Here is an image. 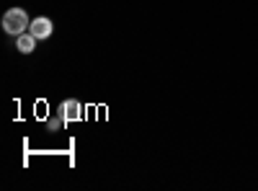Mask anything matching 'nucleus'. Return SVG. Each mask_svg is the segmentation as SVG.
<instances>
[{
    "label": "nucleus",
    "mask_w": 258,
    "mask_h": 191,
    "mask_svg": "<svg viewBox=\"0 0 258 191\" xmlns=\"http://www.w3.org/2000/svg\"><path fill=\"white\" fill-rule=\"evenodd\" d=\"M29 24H31V21H29V16H26L24 8H11L3 16V31L11 34V36H18V34L29 31Z\"/></svg>",
    "instance_id": "1"
},
{
    "label": "nucleus",
    "mask_w": 258,
    "mask_h": 191,
    "mask_svg": "<svg viewBox=\"0 0 258 191\" xmlns=\"http://www.w3.org/2000/svg\"><path fill=\"white\" fill-rule=\"evenodd\" d=\"M57 114H62L64 121H80V119H83V106H80L75 98H68V101L59 103V111H57Z\"/></svg>",
    "instance_id": "2"
},
{
    "label": "nucleus",
    "mask_w": 258,
    "mask_h": 191,
    "mask_svg": "<svg viewBox=\"0 0 258 191\" xmlns=\"http://www.w3.org/2000/svg\"><path fill=\"white\" fill-rule=\"evenodd\" d=\"M52 21L47 18V16H39V18H34L31 24H29V31L36 36V39H49L52 36Z\"/></svg>",
    "instance_id": "3"
},
{
    "label": "nucleus",
    "mask_w": 258,
    "mask_h": 191,
    "mask_svg": "<svg viewBox=\"0 0 258 191\" xmlns=\"http://www.w3.org/2000/svg\"><path fill=\"white\" fill-rule=\"evenodd\" d=\"M36 36L31 34V31H24V34H18L16 36V49L21 52V54H31L34 49H36Z\"/></svg>",
    "instance_id": "4"
},
{
    "label": "nucleus",
    "mask_w": 258,
    "mask_h": 191,
    "mask_svg": "<svg viewBox=\"0 0 258 191\" xmlns=\"http://www.w3.org/2000/svg\"><path fill=\"white\" fill-rule=\"evenodd\" d=\"M47 126H49V132H59L62 126H64V119H62V114H57V116H52L49 121H47Z\"/></svg>",
    "instance_id": "5"
}]
</instances>
